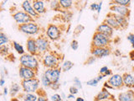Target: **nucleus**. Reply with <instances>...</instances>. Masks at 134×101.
<instances>
[{
  "label": "nucleus",
  "mask_w": 134,
  "mask_h": 101,
  "mask_svg": "<svg viewBox=\"0 0 134 101\" xmlns=\"http://www.w3.org/2000/svg\"><path fill=\"white\" fill-rule=\"evenodd\" d=\"M44 75L49 78L51 83H57L60 79V70L58 68H50L45 72Z\"/></svg>",
  "instance_id": "423d86ee"
},
{
  "label": "nucleus",
  "mask_w": 134,
  "mask_h": 101,
  "mask_svg": "<svg viewBox=\"0 0 134 101\" xmlns=\"http://www.w3.org/2000/svg\"><path fill=\"white\" fill-rule=\"evenodd\" d=\"M123 82H124V84L127 87H129V88H132L134 87V78L131 74L129 73H124L123 76Z\"/></svg>",
  "instance_id": "6ab92c4d"
},
{
  "label": "nucleus",
  "mask_w": 134,
  "mask_h": 101,
  "mask_svg": "<svg viewBox=\"0 0 134 101\" xmlns=\"http://www.w3.org/2000/svg\"><path fill=\"white\" fill-rule=\"evenodd\" d=\"M70 94H77L78 93V89H77V88L75 87V86H72V87H70Z\"/></svg>",
  "instance_id": "72a5a7b5"
},
{
  "label": "nucleus",
  "mask_w": 134,
  "mask_h": 101,
  "mask_svg": "<svg viewBox=\"0 0 134 101\" xmlns=\"http://www.w3.org/2000/svg\"><path fill=\"white\" fill-rule=\"evenodd\" d=\"M51 99L53 101H61V97H60V95H59V94H56L52 95Z\"/></svg>",
  "instance_id": "f704fd0d"
},
{
  "label": "nucleus",
  "mask_w": 134,
  "mask_h": 101,
  "mask_svg": "<svg viewBox=\"0 0 134 101\" xmlns=\"http://www.w3.org/2000/svg\"><path fill=\"white\" fill-rule=\"evenodd\" d=\"M41 81H42V83H43L44 86H50V85H51V82L49 81V78L46 77L44 74L42 76Z\"/></svg>",
  "instance_id": "cd10ccee"
},
{
  "label": "nucleus",
  "mask_w": 134,
  "mask_h": 101,
  "mask_svg": "<svg viewBox=\"0 0 134 101\" xmlns=\"http://www.w3.org/2000/svg\"><path fill=\"white\" fill-rule=\"evenodd\" d=\"M19 91V86L18 85V84H13L12 87H11V95H15L17 93H18Z\"/></svg>",
  "instance_id": "c85d7f7f"
},
{
  "label": "nucleus",
  "mask_w": 134,
  "mask_h": 101,
  "mask_svg": "<svg viewBox=\"0 0 134 101\" xmlns=\"http://www.w3.org/2000/svg\"><path fill=\"white\" fill-rule=\"evenodd\" d=\"M8 94V88H4V94Z\"/></svg>",
  "instance_id": "79ce46f5"
},
{
  "label": "nucleus",
  "mask_w": 134,
  "mask_h": 101,
  "mask_svg": "<svg viewBox=\"0 0 134 101\" xmlns=\"http://www.w3.org/2000/svg\"><path fill=\"white\" fill-rule=\"evenodd\" d=\"M115 18H116L117 22H118V24H119L121 28L125 29V28H127L128 26V22H127V19L126 17L115 14Z\"/></svg>",
  "instance_id": "aec40b11"
},
{
  "label": "nucleus",
  "mask_w": 134,
  "mask_h": 101,
  "mask_svg": "<svg viewBox=\"0 0 134 101\" xmlns=\"http://www.w3.org/2000/svg\"><path fill=\"white\" fill-rule=\"evenodd\" d=\"M60 5L65 8H70L72 5V1H70V0H61V1H60Z\"/></svg>",
  "instance_id": "a878e982"
},
{
  "label": "nucleus",
  "mask_w": 134,
  "mask_h": 101,
  "mask_svg": "<svg viewBox=\"0 0 134 101\" xmlns=\"http://www.w3.org/2000/svg\"><path fill=\"white\" fill-rule=\"evenodd\" d=\"M38 101H48V99L43 96H40L39 98H38Z\"/></svg>",
  "instance_id": "58836bf2"
},
{
  "label": "nucleus",
  "mask_w": 134,
  "mask_h": 101,
  "mask_svg": "<svg viewBox=\"0 0 134 101\" xmlns=\"http://www.w3.org/2000/svg\"><path fill=\"white\" fill-rule=\"evenodd\" d=\"M96 32L102 34V35L107 36L108 38H111L113 35V29L111 26H109L107 24L102 23L96 29Z\"/></svg>",
  "instance_id": "1a4fd4ad"
},
{
  "label": "nucleus",
  "mask_w": 134,
  "mask_h": 101,
  "mask_svg": "<svg viewBox=\"0 0 134 101\" xmlns=\"http://www.w3.org/2000/svg\"><path fill=\"white\" fill-rule=\"evenodd\" d=\"M37 48L40 52H45L48 50L49 47V42L48 41L43 37H39L36 40Z\"/></svg>",
  "instance_id": "4468645a"
},
{
  "label": "nucleus",
  "mask_w": 134,
  "mask_h": 101,
  "mask_svg": "<svg viewBox=\"0 0 134 101\" xmlns=\"http://www.w3.org/2000/svg\"><path fill=\"white\" fill-rule=\"evenodd\" d=\"M47 35L52 40H57L60 36V31L55 25L49 24L47 29Z\"/></svg>",
  "instance_id": "ddd939ff"
},
{
  "label": "nucleus",
  "mask_w": 134,
  "mask_h": 101,
  "mask_svg": "<svg viewBox=\"0 0 134 101\" xmlns=\"http://www.w3.org/2000/svg\"><path fill=\"white\" fill-rule=\"evenodd\" d=\"M127 40L131 42L132 47L134 48V34H129L127 36Z\"/></svg>",
  "instance_id": "473e14b6"
},
{
  "label": "nucleus",
  "mask_w": 134,
  "mask_h": 101,
  "mask_svg": "<svg viewBox=\"0 0 134 101\" xmlns=\"http://www.w3.org/2000/svg\"><path fill=\"white\" fill-rule=\"evenodd\" d=\"M68 98H69V99H72V98H75V97H74L73 94H70V95L68 96Z\"/></svg>",
  "instance_id": "37998d69"
},
{
  "label": "nucleus",
  "mask_w": 134,
  "mask_h": 101,
  "mask_svg": "<svg viewBox=\"0 0 134 101\" xmlns=\"http://www.w3.org/2000/svg\"><path fill=\"white\" fill-rule=\"evenodd\" d=\"M110 43V38L102 35V34L96 32L92 39V48L93 47H107Z\"/></svg>",
  "instance_id": "f03ea898"
},
{
  "label": "nucleus",
  "mask_w": 134,
  "mask_h": 101,
  "mask_svg": "<svg viewBox=\"0 0 134 101\" xmlns=\"http://www.w3.org/2000/svg\"><path fill=\"white\" fill-rule=\"evenodd\" d=\"M14 47L15 49V50H17V52L19 53V54H23L24 53V50L22 46H20V44H19L18 42L14 41Z\"/></svg>",
  "instance_id": "b1692460"
},
{
  "label": "nucleus",
  "mask_w": 134,
  "mask_h": 101,
  "mask_svg": "<svg viewBox=\"0 0 134 101\" xmlns=\"http://www.w3.org/2000/svg\"><path fill=\"white\" fill-rule=\"evenodd\" d=\"M8 37L3 33H0V45L3 46L4 43L8 42Z\"/></svg>",
  "instance_id": "7c9ffc66"
},
{
  "label": "nucleus",
  "mask_w": 134,
  "mask_h": 101,
  "mask_svg": "<svg viewBox=\"0 0 134 101\" xmlns=\"http://www.w3.org/2000/svg\"><path fill=\"white\" fill-rule=\"evenodd\" d=\"M19 29L24 33L29 34V35H35L39 31V26L35 23H28L24 24H19Z\"/></svg>",
  "instance_id": "39448f33"
},
{
  "label": "nucleus",
  "mask_w": 134,
  "mask_h": 101,
  "mask_svg": "<svg viewBox=\"0 0 134 101\" xmlns=\"http://www.w3.org/2000/svg\"><path fill=\"white\" fill-rule=\"evenodd\" d=\"M34 9H35L38 14H42V13H44V2L42 1H34Z\"/></svg>",
  "instance_id": "412c9836"
},
{
  "label": "nucleus",
  "mask_w": 134,
  "mask_h": 101,
  "mask_svg": "<svg viewBox=\"0 0 134 101\" xmlns=\"http://www.w3.org/2000/svg\"><path fill=\"white\" fill-rule=\"evenodd\" d=\"M22 7L24 9V11L27 13V14H29L30 16H33V17H36V18H38L39 17V14L34 9V8H32L30 3H29V1H24L22 4Z\"/></svg>",
  "instance_id": "dca6fc26"
},
{
  "label": "nucleus",
  "mask_w": 134,
  "mask_h": 101,
  "mask_svg": "<svg viewBox=\"0 0 134 101\" xmlns=\"http://www.w3.org/2000/svg\"><path fill=\"white\" fill-rule=\"evenodd\" d=\"M71 48H72L74 50L78 49V42L76 41H73L71 42Z\"/></svg>",
  "instance_id": "c9c22d12"
},
{
  "label": "nucleus",
  "mask_w": 134,
  "mask_h": 101,
  "mask_svg": "<svg viewBox=\"0 0 134 101\" xmlns=\"http://www.w3.org/2000/svg\"><path fill=\"white\" fill-rule=\"evenodd\" d=\"M119 101H134V95L132 91L121 93L118 96Z\"/></svg>",
  "instance_id": "a211bd4d"
},
{
  "label": "nucleus",
  "mask_w": 134,
  "mask_h": 101,
  "mask_svg": "<svg viewBox=\"0 0 134 101\" xmlns=\"http://www.w3.org/2000/svg\"><path fill=\"white\" fill-rule=\"evenodd\" d=\"M112 3H111V4H115V5L127 7V5L130 4L131 1H130V0H115V1H113Z\"/></svg>",
  "instance_id": "5701e85b"
},
{
  "label": "nucleus",
  "mask_w": 134,
  "mask_h": 101,
  "mask_svg": "<svg viewBox=\"0 0 134 101\" xmlns=\"http://www.w3.org/2000/svg\"><path fill=\"white\" fill-rule=\"evenodd\" d=\"M27 49L29 50V52L31 55H35L37 53V44H36V41L33 38H29L27 41Z\"/></svg>",
  "instance_id": "f3484780"
},
{
  "label": "nucleus",
  "mask_w": 134,
  "mask_h": 101,
  "mask_svg": "<svg viewBox=\"0 0 134 101\" xmlns=\"http://www.w3.org/2000/svg\"><path fill=\"white\" fill-rule=\"evenodd\" d=\"M3 84H4V78H1V81H0V85H3Z\"/></svg>",
  "instance_id": "a19ab883"
},
{
  "label": "nucleus",
  "mask_w": 134,
  "mask_h": 101,
  "mask_svg": "<svg viewBox=\"0 0 134 101\" xmlns=\"http://www.w3.org/2000/svg\"><path fill=\"white\" fill-rule=\"evenodd\" d=\"M111 72L110 71V70H108L106 73H105L104 75H103V77H105V76H107V75H111Z\"/></svg>",
  "instance_id": "ea45409f"
},
{
  "label": "nucleus",
  "mask_w": 134,
  "mask_h": 101,
  "mask_svg": "<svg viewBox=\"0 0 134 101\" xmlns=\"http://www.w3.org/2000/svg\"><path fill=\"white\" fill-rule=\"evenodd\" d=\"M21 66L28 67L32 70H37L38 68V61L37 59L31 54H24L20 57Z\"/></svg>",
  "instance_id": "f257e3e1"
},
{
  "label": "nucleus",
  "mask_w": 134,
  "mask_h": 101,
  "mask_svg": "<svg viewBox=\"0 0 134 101\" xmlns=\"http://www.w3.org/2000/svg\"><path fill=\"white\" fill-rule=\"evenodd\" d=\"M102 2L99 3H92L91 5V8L92 10H97V12L100 13V8H102Z\"/></svg>",
  "instance_id": "c756f323"
},
{
  "label": "nucleus",
  "mask_w": 134,
  "mask_h": 101,
  "mask_svg": "<svg viewBox=\"0 0 134 101\" xmlns=\"http://www.w3.org/2000/svg\"><path fill=\"white\" fill-rule=\"evenodd\" d=\"M111 10L112 12L116 13V14L124 16L126 18H127L130 15V10L127 7L124 6H119V5H114L113 7L111 8Z\"/></svg>",
  "instance_id": "f8f14e48"
},
{
  "label": "nucleus",
  "mask_w": 134,
  "mask_h": 101,
  "mask_svg": "<svg viewBox=\"0 0 134 101\" xmlns=\"http://www.w3.org/2000/svg\"><path fill=\"white\" fill-rule=\"evenodd\" d=\"M15 21L19 24H28V23H32L34 19L31 18V16L26 12H17L16 14L13 15Z\"/></svg>",
  "instance_id": "20e7f679"
},
{
  "label": "nucleus",
  "mask_w": 134,
  "mask_h": 101,
  "mask_svg": "<svg viewBox=\"0 0 134 101\" xmlns=\"http://www.w3.org/2000/svg\"><path fill=\"white\" fill-rule=\"evenodd\" d=\"M98 82H99L98 78H93V79L90 80V81H88L86 83H87V85H90V86H96Z\"/></svg>",
  "instance_id": "2f4dec72"
},
{
  "label": "nucleus",
  "mask_w": 134,
  "mask_h": 101,
  "mask_svg": "<svg viewBox=\"0 0 134 101\" xmlns=\"http://www.w3.org/2000/svg\"><path fill=\"white\" fill-rule=\"evenodd\" d=\"M104 23L107 24L109 26H111L112 29H120L121 28L118 22H117L115 18V14H111V13L107 16V19L105 20Z\"/></svg>",
  "instance_id": "2eb2a0df"
},
{
  "label": "nucleus",
  "mask_w": 134,
  "mask_h": 101,
  "mask_svg": "<svg viewBox=\"0 0 134 101\" xmlns=\"http://www.w3.org/2000/svg\"><path fill=\"white\" fill-rule=\"evenodd\" d=\"M107 71H108L107 67H103L102 68H100V73H106Z\"/></svg>",
  "instance_id": "4c0bfd02"
},
{
  "label": "nucleus",
  "mask_w": 134,
  "mask_h": 101,
  "mask_svg": "<svg viewBox=\"0 0 134 101\" xmlns=\"http://www.w3.org/2000/svg\"><path fill=\"white\" fill-rule=\"evenodd\" d=\"M40 81L37 78H32L29 80H23L22 87L24 88V91L26 93L35 92L38 88H39Z\"/></svg>",
  "instance_id": "7ed1b4c3"
},
{
  "label": "nucleus",
  "mask_w": 134,
  "mask_h": 101,
  "mask_svg": "<svg viewBox=\"0 0 134 101\" xmlns=\"http://www.w3.org/2000/svg\"><path fill=\"white\" fill-rule=\"evenodd\" d=\"M76 101H84V99L82 98H77Z\"/></svg>",
  "instance_id": "c03bdc74"
},
{
  "label": "nucleus",
  "mask_w": 134,
  "mask_h": 101,
  "mask_svg": "<svg viewBox=\"0 0 134 101\" xmlns=\"http://www.w3.org/2000/svg\"><path fill=\"white\" fill-rule=\"evenodd\" d=\"M24 101H35L37 99V97L35 94H27L26 95L24 96Z\"/></svg>",
  "instance_id": "bb28decb"
},
{
  "label": "nucleus",
  "mask_w": 134,
  "mask_h": 101,
  "mask_svg": "<svg viewBox=\"0 0 134 101\" xmlns=\"http://www.w3.org/2000/svg\"><path fill=\"white\" fill-rule=\"evenodd\" d=\"M107 82L110 85H111L113 88H120L122 87L124 84L122 76H121L119 74L112 75L111 77L108 79Z\"/></svg>",
  "instance_id": "0eeeda50"
},
{
  "label": "nucleus",
  "mask_w": 134,
  "mask_h": 101,
  "mask_svg": "<svg viewBox=\"0 0 134 101\" xmlns=\"http://www.w3.org/2000/svg\"><path fill=\"white\" fill-rule=\"evenodd\" d=\"M58 63L57 57L54 56L52 54H47L44 58V64L45 67H49V68H53L55 67Z\"/></svg>",
  "instance_id": "9b49d317"
},
{
  "label": "nucleus",
  "mask_w": 134,
  "mask_h": 101,
  "mask_svg": "<svg viewBox=\"0 0 134 101\" xmlns=\"http://www.w3.org/2000/svg\"><path fill=\"white\" fill-rule=\"evenodd\" d=\"M73 66H74L73 62H71L70 61H66V62H64V64H63L62 68H63V70H64L65 72H67V71H69Z\"/></svg>",
  "instance_id": "393cba45"
},
{
  "label": "nucleus",
  "mask_w": 134,
  "mask_h": 101,
  "mask_svg": "<svg viewBox=\"0 0 134 101\" xmlns=\"http://www.w3.org/2000/svg\"><path fill=\"white\" fill-rule=\"evenodd\" d=\"M19 76H20V78H22L24 80H29V79L35 78V71L30 68L21 66L19 68Z\"/></svg>",
  "instance_id": "6e6552de"
},
{
  "label": "nucleus",
  "mask_w": 134,
  "mask_h": 101,
  "mask_svg": "<svg viewBox=\"0 0 134 101\" xmlns=\"http://www.w3.org/2000/svg\"><path fill=\"white\" fill-rule=\"evenodd\" d=\"M110 96H111L110 93H109L107 89L103 88V90L100 92V93H99L97 95H96V101H100V100L107 99Z\"/></svg>",
  "instance_id": "4be33fe9"
},
{
  "label": "nucleus",
  "mask_w": 134,
  "mask_h": 101,
  "mask_svg": "<svg viewBox=\"0 0 134 101\" xmlns=\"http://www.w3.org/2000/svg\"><path fill=\"white\" fill-rule=\"evenodd\" d=\"M74 83L76 84V85L79 87V88H82V86H81V83L79 81V79H78V78H75V79H74Z\"/></svg>",
  "instance_id": "e433bc0d"
},
{
  "label": "nucleus",
  "mask_w": 134,
  "mask_h": 101,
  "mask_svg": "<svg viewBox=\"0 0 134 101\" xmlns=\"http://www.w3.org/2000/svg\"><path fill=\"white\" fill-rule=\"evenodd\" d=\"M91 54L96 57H104L110 54V50L107 47H93Z\"/></svg>",
  "instance_id": "9d476101"
}]
</instances>
